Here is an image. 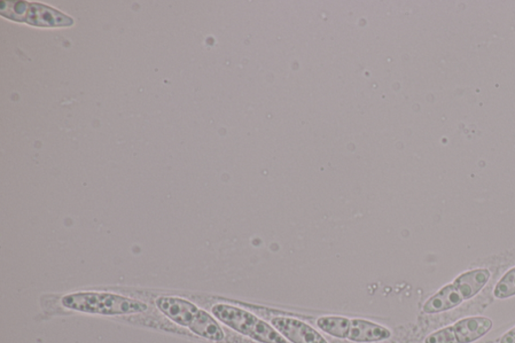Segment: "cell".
I'll list each match as a JSON object with an SVG mask.
<instances>
[{"instance_id":"obj_2","label":"cell","mask_w":515,"mask_h":343,"mask_svg":"<svg viewBox=\"0 0 515 343\" xmlns=\"http://www.w3.org/2000/svg\"><path fill=\"white\" fill-rule=\"evenodd\" d=\"M212 312L217 321L257 342L288 343L274 327L251 312L228 304H217L212 308Z\"/></svg>"},{"instance_id":"obj_12","label":"cell","mask_w":515,"mask_h":343,"mask_svg":"<svg viewBox=\"0 0 515 343\" xmlns=\"http://www.w3.org/2000/svg\"><path fill=\"white\" fill-rule=\"evenodd\" d=\"M425 343H458L454 327L448 326L433 332L425 339Z\"/></svg>"},{"instance_id":"obj_13","label":"cell","mask_w":515,"mask_h":343,"mask_svg":"<svg viewBox=\"0 0 515 343\" xmlns=\"http://www.w3.org/2000/svg\"><path fill=\"white\" fill-rule=\"evenodd\" d=\"M501 343H515V327L503 335Z\"/></svg>"},{"instance_id":"obj_9","label":"cell","mask_w":515,"mask_h":343,"mask_svg":"<svg viewBox=\"0 0 515 343\" xmlns=\"http://www.w3.org/2000/svg\"><path fill=\"white\" fill-rule=\"evenodd\" d=\"M490 271L481 268L463 273L454 281V285L463 299L470 300L478 295L485 287L490 279Z\"/></svg>"},{"instance_id":"obj_4","label":"cell","mask_w":515,"mask_h":343,"mask_svg":"<svg viewBox=\"0 0 515 343\" xmlns=\"http://www.w3.org/2000/svg\"><path fill=\"white\" fill-rule=\"evenodd\" d=\"M2 14L17 21H26L30 25L40 27H67L71 26L73 20L66 17L51 7L43 4H29L27 3L3 4Z\"/></svg>"},{"instance_id":"obj_6","label":"cell","mask_w":515,"mask_h":343,"mask_svg":"<svg viewBox=\"0 0 515 343\" xmlns=\"http://www.w3.org/2000/svg\"><path fill=\"white\" fill-rule=\"evenodd\" d=\"M156 306L163 314L178 325L190 327L200 309L192 303L174 298H161L156 300Z\"/></svg>"},{"instance_id":"obj_11","label":"cell","mask_w":515,"mask_h":343,"mask_svg":"<svg viewBox=\"0 0 515 343\" xmlns=\"http://www.w3.org/2000/svg\"><path fill=\"white\" fill-rule=\"evenodd\" d=\"M494 294L497 299L511 298L515 296V268H512L499 281Z\"/></svg>"},{"instance_id":"obj_3","label":"cell","mask_w":515,"mask_h":343,"mask_svg":"<svg viewBox=\"0 0 515 343\" xmlns=\"http://www.w3.org/2000/svg\"><path fill=\"white\" fill-rule=\"evenodd\" d=\"M318 329L331 337L356 343L381 342L391 339L387 327L365 319L343 316H323L317 319Z\"/></svg>"},{"instance_id":"obj_5","label":"cell","mask_w":515,"mask_h":343,"mask_svg":"<svg viewBox=\"0 0 515 343\" xmlns=\"http://www.w3.org/2000/svg\"><path fill=\"white\" fill-rule=\"evenodd\" d=\"M271 325L291 343H329L314 327L299 319L277 316L271 319Z\"/></svg>"},{"instance_id":"obj_1","label":"cell","mask_w":515,"mask_h":343,"mask_svg":"<svg viewBox=\"0 0 515 343\" xmlns=\"http://www.w3.org/2000/svg\"><path fill=\"white\" fill-rule=\"evenodd\" d=\"M61 303L69 309L102 315L135 314L147 310L143 302L111 293H75L66 296Z\"/></svg>"},{"instance_id":"obj_8","label":"cell","mask_w":515,"mask_h":343,"mask_svg":"<svg viewBox=\"0 0 515 343\" xmlns=\"http://www.w3.org/2000/svg\"><path fill=\"white\" fill-rule=\"evenodd\" d=\"M464 301L463 296L459 292L454 284H449L442 288L429 298L424 304L423 311L427 314H437L441 312L456 308Z\"/></svg>"},{"instance_id":"obj_7","label":"cell","mask_w":515,"mask_h":343,"mask_svg":"<svg viewBox=\"0 0 515 343\" xmlns=\"http://www.w3.org/2000/svg\"><path fill=\"white\" fill-rule=\"evenodd\" d=\"M493 326L491 319L482 316L464 318L452 325L458 343H472L478 340L485 337Z\"/></svg>"},{"instance_id":"obj_10","label":"cell","mask_w":515,"mask_h":343,"mask_svg":"<svg viewBox=\"0 0 515 343\" xmlns=\"http://www.w3.org/2000/svg\"><path fill=\"white\" fill-rule=\"evenodd\" d=\"M189 329L199 337L208 340L221 341L225 339L222 327L204 310L200 309Z\"/></svg>"}]
</instances>
